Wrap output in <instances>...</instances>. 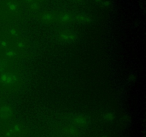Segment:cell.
<instances>
[{
    "instance_id": "cell-6",
    "label": "cell",
    "mask_w": 146,
    "mask_h": 137,
    "mask_svg": "<svg viewBox=\"0 0 146 137\" xmlns=\"http://www.w3.org/2000/svg\"><path fill=\"white\" fill-rule=\"evenodd\" d=\"M59 19L63 22H71L74 21V15L71 14H62L59 16Z\"/></svg>"
},
{
    "instance_id": "cell-2",
    "label": "cell",
    "mask_w": 146,
    "mask_h": 137,
    "mask_svg": "<svg viewBox=\"0 0 146 137\" xmlns=\"http://www.w3.org/2000/svg\"><path fill=\"white\" fill-rule=\"evenodd\" d=\"M0 81L4 84H12L17 81V76L11 73H6L0 76Z\"/></svg>"
},
{
    "instance_id": "cell-3",
    "label": "cell",
    "mask_w": 146,
    "mask_h": 137,
    "mask_svg": "<svg viewBox=\"0 0 146 137\" xmlns=\"http://www.w3.org/2000/svg\"><path fill=\"white\" fill-rule=\"evenodd\" d=\"M60 37H61V39L66 42H72L76 39L75 34L72 31H68V30H64V31H61L60 33Z\"/></svg>"
},
{
    "instance_id": "cell-1",
    "label": "cell",
    "mask_w": 146,
    "mask_h": 137,
    "mask_svg": "<svg viewBox=\"0 0 146 137\" xmlns=\"http://www.w3.org/2000/svg\"><path fill=\"white\" fill-rule=\"evenodd\" d=\"M40 19L41 21L46 24H51L56 21V14L52 12H44L41 13L40 15Z\"/></svg>"
},
{
    "instance_id": "cell-11",
    "label": "cell",
    "mask_w": 146,
    "mask_h": 137,
    "mask_svg": "<svg viewBox=\"0 0 146 137\" xmlns=\"http://www.w3.org/2000/svg\"><path fill=\"white\" fill-rule=\"evenodd\" d=\"M104 118H105V119L107 120V121H112V120L113 119V116L112 115V114L108 113V114H106Z\"/></svg>"
},
{
    "instance_id": "cell-8",
    "label": "cell",
    "mask_w": 146,
    "mask_h": 137,
    "mask_svg": "<svg viewBox=\"0 0 146 137\" xmlns=\"http://www.w3.org/2000/svg\"><path fill=\"white\" fill-rule=\"evenodd\" d=\"M20 129H21V126H19V125L15 126L13 127V128L11 129V131L9 132V134L10 135V134H14L15 132L19 131Z\"/></svg>"
},
{
    "instance_id": "cell-5",
    "label": "cell",
    "mask_w": 146,
    "mask_h": 137,
    "mask_svg": "<svg viewBox=\"0 0 146 137\" xmlns=\"http://www.w3.org/2000/svg\"><path fill=\"white\" fill-rule=\"evenodd\" d=\"M74 21L79 23H86L91 21V19L88 16L79 14V15L74 16Z\"/></svg>"
},
{
    "instance_id": "cell-9",
    "label": "cell",
    "mask_w": 146,
    "mask_h": 137,
    "mask_svg": "<svg viewBox=\"0 0 146 137\" xmlns=\"http://www.w3.org/2000/svg\"><path fill=\"white\" fill-rule=\"evenodd\" d=\"M7 67V63L5 61L0 60V71H2Z\"/></svg>"
},
{
    "instance_id": "cell-4",
    "label": "cell",
    "mask_w": 146,
    "mask_h": 137,
    "mask_svg": "<svg viewBox=\"0 0 146 137\" xmlns=\"http://www.w3.org/2000/svg\"><path fill=\"white\" fill-rule=\"evenodd\" d=\"M12 110L10 107L4 106L0 107V117L2 118H8L12 115Z\"/></svg>"
},
{
    "instance_id": "cell-14",
    "label": "cell",
    "mask_w": 146,
    "mask_h": 137,
    "mask_svg": "<svg viewBox=\"0 0 146 137\" xmlns=\"http://www.w3.org/2000/svg\"><path fill=\"white\" fill-rule=\"evenodd\" d=\"M104 137H106V136H104Z\"/></svg>"
},
{
    "instance_id": "cell-7",
    "label": "cell",
    "mask_w": 146,
    "mask_h": 137,
    "mask_svg": "<svg viewBox=\"0 0 146 137\" xmlns=\"http://www.w3.org/2000/svg\"><path fill=\"white\" fill-rule=\"evenodd\" d=\"M74 121L77 124H81V125H85L87 123L86 118L83 116H78L74 118Z\"/></svg>"
},
{
    "instance_id": "cell-12",
    "label": "cell",
    "mask_w": 146,
    "mask_h": 137,
    "mask_svg": "<svg viewBox=\"0 0 146 137\" xmlns=\"http://www.w3.org/2000/svg\"><path fill=\"white\" fill-rule=\"evenodd\" d=\"M70 132V134H72V135H74V134H76L77 133V131L76 128H69V131H68Z\"/></svg>"
},
{
    "instance_id": "cell-10",
    "label": "cell",
    "mask_w": 146,
    "mask_h": 137,
    "mask_svg": "<svg viewBox=\"0 0 146 137\" xmlns=\"http://www.w3.org/2000/svg\"><path fill=\"white\" fill-rule=\"evenodd\" d=\"M38 7H39V4L36 2H32L30 4V8L32 10L37 9H38Z\"/></svg>"
},
{
    "instance_id": "cell-13",
    "label": "cell",
    "mask_w": 146,
    "mask_h": 137,
    "mask_svg": "<svg viewBox=\"0 0 146 137\" xmlns=\"http://www.w3.org/2000/svg\"><path fill=\"white\" fill-rule=\"evenodd\" d=\"M76 1H80V0H76Z\"/></svg>"
}]
</instances>
